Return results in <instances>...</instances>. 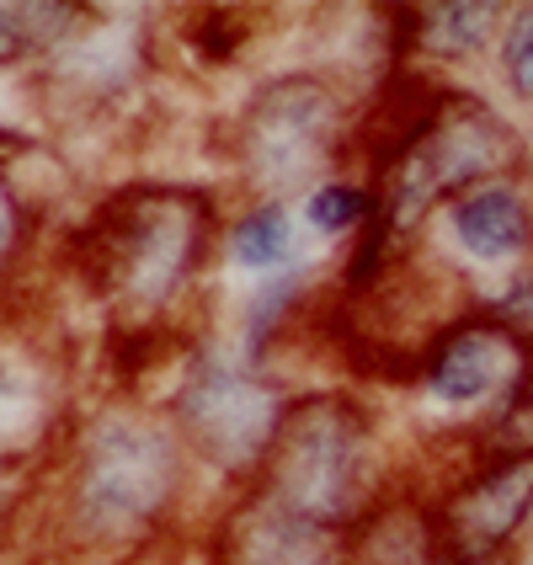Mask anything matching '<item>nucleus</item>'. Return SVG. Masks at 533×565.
Returning <instances> with one entry per match:
<instances>
[{"label":"nucleus","mask_w":533,"mask_h":565,"mask_svg":"<svg viewBox=\"0 0 533 565\" xmlns=\"http://www.w3.org/2000/svg\"><path fill=\"white\" fill-rule=\"evenodd\" d=\"M198 480L171 416L145 395L107 390L75 411L32 502V534L54 565H145L177 539Z\"/></svg>","instance_id":"1"},{"label":"nucleus","mask_w":533,"mask_h":565,"mask_svg":"<svg viewBox=\"0 0 533 565\" xmlns=\"http://www.w3.org/2000/svg\"><path fill=\"white\" fill-rule=\"evenodd\" d=\"M230 203L214 182L124 177L64 224L60 267L113 331L188 337L209 273L220 267Z\"/></svg>","instance_id":"2"},{"label":"nucleus","mask_w":533,"mask_h":565,"mask_svg":"<svg viewBox=\"0 0 533 565\" xmlns=\"http://www.w3.org/2000/svg\"><path fill=\"white\" fill-rule=\"evenodd\" d=\"M256 486L315 523L358 539L411 480L390 465V422L369 390L310 384L294 390Z\"/></svg>","instance_id":"3"},{"label":"nucleus","mask_w":533,"mask_h":565,"mask_svg":"<svg viewBox=\"0 0 533 565\" xmlns=\"http://www.w3.org/2000/svg\"><path fill=\"white\" fill-rule=\"evenodd\" d=\"M369 92H352L331 64H288L256 75L224 124V166L241 198L299 203L315 182L352 166Z\"/></svg>","instance_id":"4"},{"label":"nucleus","mask_w":533,"mask_h":565,"mask_svg":"<svg viewBox=\"0 0 533 565\" xmlns=\"http://www.w3.org/2000/svg\"><path fill=\"white\" fill-rule=\"evenodd\" d=\"M288 401L294 384L278 369H256L224 331L203 320L188 337L182 358L171 363L156 406L182 433L198 470L220 480V497H230L262 480Z\"/></svg>","instance_id":"5"},{"label":"nucleus","mask_w":533,"mask_h":565,"mask_svg":"<svg viewBox=\"0 0 533 565\" xmlns=\"http://www.w3.org/2000/svg\"><path fill=\"white\" fill-rule=\"evenodd\" d=\"M81 406L60 347L43 342V331L0 320V534L32 512Z\"/></svg>","instance_id":"6"},{"label":"nucleus","mask_w":533,"mask_h":565,"mask_svg":"<svg viewBox=\"0 0 533 565\" xmlns=\"http://www.w3.org/2000/svg\"><path fill=\"white\" fill-rule=\"evenodd\" d=\"M433 555L529 561L533 539V443H470L438 486H422Z\"/></svg>","instance_id":"7"},{"label":"nucleus","mask_w":533,"mask_h":565,"mask_svg":"<svg viewBox=\"0 0 533 565\" xmlns=\"http://www.w3.org/2000/svg\"><path fill=\"white\" fill-rule=\"evenodd\" d=\"M150 70H156V22L145 11L124 17L92 6L81 32L38 70V96L49 102L54 118L92 124L145 92Z\"/></svg>","instance_id":"8"},{"label":"nucleus","mask_w":533,"mask_h":565,"mask_svg":"<svg viewBox=\"0 0 533 565\" xmlns=\"http://www.w3.org/2000/svg\"><path fill=\"white\" fill-rule=\"evenodd\" d=\"M427 246L443 252V267L465 282V294L480 282H497L533 262V177H502L486 188L459 192L443 203V214L427 230Z\"/></svg>","instance_id":"9"},{"label":"nucleus","mask_w":533,"mask_h":565,"mask_svg":"<svg viewBox=\"0 0 533 565\" xmlns=\"http://www.w3.org/2000/svg\"><path fill=\"white\" fill-rule=\"evenodd\" d=\"M203 565H358V539L294 512L267 486H246L214 507Z\"/></svg>","instance_id":"10"},{"label":"nucleus","mask_w":533,"mask_h":565,"mask_svg":"<svg viewBox=\"0 0 533 565\" xmlns=\"http://www.w3.org/2000/svg\"><path fill=\"white\" fill-rule=\"evenodd\" d=\"M507 0H427V6H384V64H416L454 81L459 70L491 64L507 22Z\"/></svg>","instance_id":"11"},{"label":"nucleus","mask_w":533,"mask_h":565,"mask_svg":"<svg viewBox=\"0 0 533 565\" xmlns=\"http://www.w3.org/2000/svg\"><path fill=\"white\" fill-rule=\"evenodd\" d=\"M320 262L305 256V262H294L288 273L278 278H262L252 282V294L241 299V310H235V326H230V342L241 347V358H252L256 369H278V347L299 331V320H310L315 315V294H320Z\"/></svg>","instance_id":"12"},{"label":"nucleus","mask_w":533,"mask_h":565,"mask_svg":"<svg viewBox=\"0 0 533 565\" xmlns=\"http://www.w3.org/2000/svg\"><path fill=\"white\" fill-rule=\"evenodd\" d=\"M220 262L241 278H278L294 262H305V224H299V203L283 198H241L224 220V246Z\"/></svg>","instance_id":"13"},{"label":"nucleus","mask_w":533,"mask_h":565,"mask_svg":"<svg viewBox=\"0 0 533 565\" xmlns=\"http://www.w3.org/2000/svg\"><path fill=\"white\" fill-rule=\"evenodd\" d=\"M92 6L81 0H6L0 6V70H43L81 32Z\"/></svg>","instance_id":"14"},{"label":"nucleus","mask_w":533,"mask_h":565,"mask_svg":"<svg viewBox=\"0 0 533 565\" xmlns=\"http://www.w3.org/2000/svg\"><path fill=\"white\" fill-rule=\"evenodd\" d=\"M379 214V192L363 171H337L326 182H315L305 198H299V224L305 235L326 241V246H352Z\"/></svg>","instance_id":"15"},{"label":"nucleus","mask_w":533,"mask_h":565,"mask_svg":"<svg viewBox=\"0 0 533 565\" xmlns=\"http://www.w3.org/2000/svg\"><path fill=\"white\" fill-rule=\"evenodd\" d=\"M256 28H262V11L252 6H192L177 22V43L198 70H230L246 60Z\"/></svg>","instance_id":"16"},{"label":"nucleus","mask_w":533,"mask_h":565,"mask_svg":"<svg viewBox=\"0 0 533 565\" xmlns=\"http://www.w3.org/2000/svg\"><path fill=\"white\" fill-rule=\"evenodd\" d=\"M491 75L502 86L507 107L518 118H533V0H512L497 54H491Z\"/></svg>","instance_id":"17"},{"label":"nucleus","mask_w":533,"mask_h":565,"mask_svg":"<svg viewBox=\"0 0 533 565\" xmlns=\"http://www.w3.org/2000/svg\"><path fill=\"white\" fill-rule=\"evenodd\" d=\"M470 299L480 310H491L502 326H512L523 342H533V262L529 267H518V273H507L497 282H480L470 288Z\"/></svg>","instance_id":"18"},{"label":"nucleus","mask_w":533,"mask_h":565,"mask_svg":"<svg viewBox=\"0 0 533 565\" xmlns=\"http://www.w3.org/2000/svg\"><path fill=\"white\" fill-rule=\"evenodd\" d=\"M32 235H38V209L28 203V192L17 188V177H0V278L17 273Z\"/></svg>","instance_id":"19"},{"label":"nucleus","mask_w":533,"mask_h":565,"mask_svg":"<svg viewBox=\"0 0 533 565\" xmlns=\"http://www.w3.org/2000/svg\"><path fill=\"white\" fill-rule=\"evenodd\" d=\"M38 150H43V145H38L32 134L0 124V177H11V166H17V160H32Z\"/></svg>","instance_id":"20"}]
</instances>
